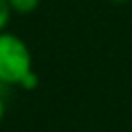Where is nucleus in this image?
<instances>
[{
  "label": "nucleus",
  "instance_id": "1",
  "mask_svg": "<svg viewBox=\"0 0 132 132\" xmlns=\"http://www.w3.org/2000/svg\"><path fill=\"white\" fill-rule=\"evenodd\" d=\"M33 72V56L25 39L14 33H0V82L4 87H21Z\"/></svg>",
  "mask_w": 132,
  "mask_h": 132
},
{
  "label": "nucleus",
  "instance_id": "2",
  "mask_svg": "<svg viewBox=\"0 0 132 132\" xmlns=\"http://www.w3.org/2000/svg\"><path fill=\"white\" fill-rule=\"evenodd\" d=\"M8 4L12 8V12H16V14H31L39 8L41 0H8Z\"/></svg>",
  "mask_w": 132,
  "mask_h": 132
},
{
  "label": "nucleus",
  "instance_id": "3",
  "mask_svg": "<svg viewBox=\"0 0 132 132\" xmlns=\"http://www.w3.org/2000/svg\"><path fill=\"white\" fill-rule=\"evenodd\" d=\"M12 14H14V12H12L10 4H8V0H0V33L6 31V27H8Z\"/></svg>",
  "mask_w": 132,
  "mask_h": 132
},
{
  "label": "nucleus",
  "instance_id": "4",
  "mask_svg": "<svg viewBox=\"0 0 132 132\" xmlns=\"http://www.w3.org/2000/svg\"><path fill=\"white\" fill-rule=\"evenodd\" d=\"M37 82H39V78H37V74H35V70L21 82V89H25V91H33L35 87H37Z\"/></svg>",
  "mask_w": 132,
  "mask_h": 132
},
{
  "label": "nucleus",
  "instance_id": "5",
  "mask_svg": "<svg viewBox=\"0 0 132 132\" xmlns=\"http://www.w3.org/2000/svg\"><path fill=\"white\" fill-rule=\"evenodd\" d=\"M4 113H6V105H4V97H2V93H0V124H2V120H4Z\"/></svg>",
  "mask_w": 132,
  "mask_h": 132
}]
</instances>
